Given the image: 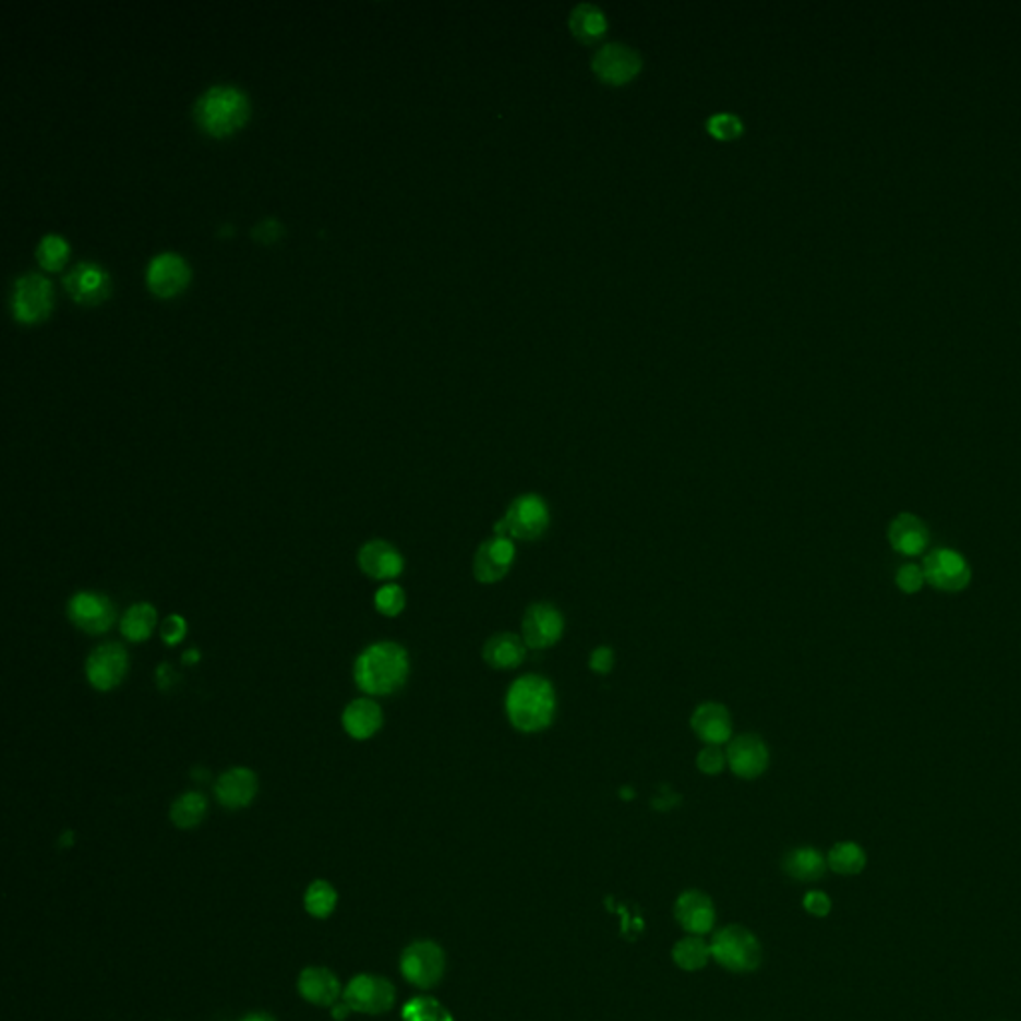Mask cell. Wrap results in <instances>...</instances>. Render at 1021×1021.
Instances as JSON below:
<instances>
[{"instance_id": "cell-1", "label": "cell", "mask_w": 1021, "mask_h": 1021, "mask_svg": "<svg viewBox=\"0 0 1021 1021\" xmlns=\"http://www.w3.org/2000/svg\"><path fill=\"white\" fill-rule=\"evenodd\" d=\"M409 673V652L394 640L368 645L353 661V683L365 697H392L406 686Z\"/></svg>"}, {"instance_id": "cell-2", "label": "cell", "mask_w": 1021, "mask_h": 1021, "mask_svg": "<svg viewBox=\"0 0 1021 1021\" xmlns=\"http://www.w3.org/2000/svg\"><path fill=\"white\" fill-rule=\"evenodd\" d=\"M505 714L521 734L545 732L557 714V693L543 674H522L505 693Z\"/></svg>"}, {"instance_id": "cell-3", "label": "cell", "mask_w": 1021, "mask_h": 1021, "mask_svg": "<svg viewBox=\"0 0 1021 1021\" xmlns=\"http://www.w3.org/2000/svg\"><path fill=\"white\" fill-rule=\"evenodd\" d=\"M248 98L244 91L232 84H214L197 96L194 118L209 134H230L248 118Z\"/></svg>"}, {"instance_id": "cell-4", "label": "cell", "mask_w": 1021, "mask_h": 1021, "mask_svg": "<svg viewBox=\"0 0 1021 1021\" xmlns=\"http://www.w3.org/2000/svg\"><path fill=\"white\" fill-rule=\"evenodd\" d=\"M551 527V509L541 495L522 493L510 501L500 521L495 522V534L509 537L513 541L533 543L545 537Z\"/></svg>"}, {"instance_id": "cell-5", "label": "cell", "mask_w": 1021, "mask_h": 1021, "mask_svg": "<svg viewBox=\"0 0 1021 1021\" xmlns=\"http://www.w3.org/2000/svg\"><path fill=\"white\" fill-rule=\"evenodd\" d=\"M710 952L714 962L732 974H750L762 962V946L750 929L731 924L719 929L712 941Z\"/></svg>"}, {"instance_id": "cell-6", "label": "cell", "mask_w": 1021, "mask_h": 1021, "mask_svg": "<svg viewBox=\"0 0 1021 1021\" xmlns=\"http://www.w3.org/2000/svg\"><path fill=\"white\" fill-rule=\"evenodd\" d=\"M447 958L442 946L431 940H418L409 944L401 960L399 970L411 986L419 989H431L437 986L445 975Z\"/></svg>"}, {"instance_id": "cell-7", "label": "cell", "mask_w": 1021, "mask_h": 1021, "mask_svg": "<svg viewBox=\"0 0 1021 1021\" xmlns=\"http://www.w3.org/2000/svg\"><path fill=\"white\" fill-rule=\"evenodd\" d=\"M67 616L74 627L91 637L105 635L117 621V606L103 592H74L67 604Z\"/></svg>"}, {"instance_id": "cell-8", "label": "cell", "mask_w": 1021, "mask_h": 1021, "mask_svg": "<svg viewBox=\"0 0 1021 1021\" xmlns=\"http://www.w3.org/2000/svg\"><path fill=\"white\" fill-rule=\"evenodd\" d=\"M395 986L382 975L360 974L349 982L341 999L349 1010L363 1016H382L395 1006Z\"/></svg>"}, {"instance_id": "cell-9", "label": "cell", "mask_w": 1021, "mask_h": 1021, "mask_svg": "<svg viewBox=\"0 0 1021 1021\" xmlns=\"http://www.w3.org/2000/svg\"><path fill=\"white\" fill-rule=\"evenodd\" d=\"M130 671V654L120 642L98 645L84 662V674L94 690L108 693L124 683Z\"/></svg>"}, {"instance_id": "cell-10", "label": "cell", "mask_w": 1021, "mask_h": 1021, "mask_svg": "<svg viewBox=\"0 0 1021 1021\" xmlns=\"http://www.w3.org/2000/svg\"><path fill=\"white\" fill-rule=\"evenodd\" d=\"M924 577L934 589L944 592H960L968 589L972 580V569L968 561L956 549L940 546L929 551L924 557Z\"/></svg>"}, {"instance_id": "cell-11", "label": "cell", "mask_w": 1021, "mask_h": 1021, "mask_svg": "<svg viewBox=\"0 0 1021 1021\" xmlns=\"http://www.w3.org/2000/svg\"><path fill=\"white\" fill-rule=\"evenodd\" d=\"M565 635V616L546 601L527 606L521 621V637L527 649L546 650L555 647Z\"/></svg>"}, {"instance_id": "cell-12", "label": "cell", "mask_w": 1021, "mask_h": 1021, "mask_svg": "<svg viewBox=\"0 0 1021 1021\" xmlns=\"http://www.w3.org/2000/svg\"><path fill=\"white\" fill-rule=\"evenodd\" d=\"M517 561L515 541L509 537L493 534L477 546L471 570L473 579L481 585H497L509 575Z\"/></svg>"}, {"instance_id": "cell-13", "label": "cell", "mask_w": 1021, "mask_h": 1021, "mask_svg": "<svg viewBox=\"0 0 1021 1021\" xmlns=\"http://www.w3.org/2000/svg\"><path fill=\"white\" fill-rule=\"evenodd\" d=\"M12 314L21 322H36L45 317L52 303V286L43 274L28 272L14 279L12 286Z\"/></svg>"}, {"instance_id": "cell-14", "label": "cell", "mask_w": 1021, "mask_h": 1021, "mask_svg": "<svg viewBox=\"0 0 1021 1021\" xmlns=\"http://www.w3.org/2000/svg\"><path fill=\"white\" fill-rule=\"evenodd\" d=\"M726 762L734 777L756 780L762 777L770 766V750L758 734L746 732L732 738L726 746Z\"/></svg>"}, {"instance_id": "cell-15", "label": "cell", "mask_w": 1021, "mask_h": 1021, "mask_svg": "<svg viewBox=\"0 0 1021 1021\" xmlns=\"http://www.w3.org/2000/svg\"><path fill=\"white\" fill-rule=\"evenodd\" d=\"M257 790H260V782L254 770L248 766H233L230 770L221 772L216 780L214 796L224 808L242 810L255 801Z\"/></svg>"}, {"instance_id": "cell-16", "label": "cell", "mask_w": 1021, "mask_h": 1021, "mask_svg": "<svg viewBox=\"0 0 1021 1021\" xmlns=\"http://www.w3.org/2000/svg\"><path fill=\"white\" fill-rule=\"evenodd\" d=\"M361 573L373 580H394L406 569V558L397 546L383 539H372L363 543L358 553Z\"/></svg>"}, {"instance_id": "cell-17", "label": "cell", "mask_w": 1021, "mask_h": 1021, "mask_svg": "<svg viewBox=\"0 0 1021 1021\" xmlns=\"http://www.w3.org/2000/svg\"><path fill=\"white\" fill-rule=\"evenodd\" d=\"M64 288L79 303H98L110 291V278L106 269L94 262H79L70 267L62 278Z\"/></svg>"}, {"instance_id": "cell-18", "label": "cell", "mask_w": 1021, "mask_h": 1021, "mask_svg": "<svg viewBox=\"0 0 1021 1021\" xmlns=\"http://www.w3.org/2000/svg\"><path fill=\"white\" fill-rule=\"evenodd\" d=\"M690 731L705 746H724L732 741V717L720 702H702L690 714Z\"/></svg>"}, {"instance_id": "cell-19", "label": "cell", "mask_w": 1021, "mask_h": 1021, "mask_svg": "<svg viewBox=\"0 0 1021 1021\" xmlns=\"http://www.w3.org/2000/svg\"><path fill=\"white\" fill-rule=\"evenodd\" d=\"M674 917L693 936H702L714 928V902L700 890H686L674 902Z\"/></svg>"}, {"instance_id": "cell-20", "label": "cell", "mask_w": 1021, "mask_h": 1021, "mask_svg": "<svg viewBox=\"0 0 1021 1021\" xmlns=\"http://www.w3.org/2000/svg\"><path fill=\"white\" fill-rule=\"evenodd\" d=\"M383 717L382 707L377 700L372 697L353 698L346 705L341 712V726L353 741H370L377 732L382 731Z\"/></svg>"}, {"instance_id": "cell-21", "label": "cell", "mask_w": 1021, "mask_h": 1021, "mask_svg": "<svg viewBox=\"0 0 1021 1021\" xmlns=\"http://www.w3.org/2000/svg\"><path fill=\"white\" fill-rule=\"evenodd\" d=\"M190 269L187 262L175 252L156 254L146 267L148 288L158 296H172L187 286Z\"/></svg>"}, {"instance_id": "cell-22", "label": "cell", "mask_w": 1021, "mask_h": 1021, "mask_svg": "<svg viewBox=\"0 0 1021 1021\" xmlns=\"http://www.w3.org/2000/svg\"><path fill=\"white\" fill-rule=\"evenodd\" d=\"M592 69L606 84H625L637 76L640 59L635 50L625 45H609L597 52Z\"/></svg>"}, {"instance_id": "cell-23", "label": "cell", "mask_w": 1021, "mask_h": 1021, "mask_svg": "<svg viewBox=\"0 0 1021 1021\" xmlns=\"http://www.w3.org/2000/svg\"><path fill=\"white\" fill-rule=\"evenodd\" d=\"M298 992L308 1004L317 1008H334L344 996L337 975L324 965H310L298 977Z\"/></svg>"}, {"instance_id": "cell-24", "label": "cell", "mask_w": 1021, "mask_h": 1021, "mask_svg": "<svg viewBox=\"0 0 1021 1021\" xmlns=\"http://www.w3.org/2000/svg\"><path fill=\"white\" fill-rule=\"evenodd\" d=\"M888 541L900 555L917 557L928 546L929 529L914 513H900L888 527Z\"/></svg>"}, {"instance_id": "cell-25", "label": "cell", "mask_w": 1021, "mask_h": 1021, "mask_svg": "<svg viewBox=\"0 0 1021 1021\" xmlns=\"http://www.w3.org/2000/svg\"><path fill=\"white\" fill-rule=\"evenodd\" d=\"M527 645L521 635L517 633H495L485 640L481 657L491 669L495 671H515L527 659Z\"/></svg>"}, {"instance_id": "cell-26", "label": "cell", "mask_w": 1021, "mask_h": 1021, "mask_svg": "<svg viewBox=\"0 0 1021 1021\" xmlns=\"http://www.w3.org/2000/svg\"><path fill=\"white\" fill-rule=\"evenodd\" d=\"M826 862L825 856L816 848L801 846L790 850L789 854L782 860V870L789 874L792 880L796 882H816L825 876Z\"/></svg>"}, {"instance_id": "cell-27", "label": "cell", "mask_w": 1021, "mask_h": 1021, "mask_svg": "<svg viewBox=\"0 0 1021 1021\" xmlns=\"http://www.w3.org/2000/svg\"><path fill=\"white\" fill-rule=\"evenodd\" d=\"M160 627L158 611L152 603H134L120 618V633L130 642H144Z\"/></svg>"}, {"instance_id": "cell-28", "label": "cell", "mask_w": 1021, "mask_h": 1021, "mask_svg": "<svg viewBox=\"0 0 1021 1021\" xmlns=\"http://www.w3.org/2000/svg\"><path fill=\"white\" fill-rule=\"evenodd\" d=\"M208 814V801L202 792L190 790L178 796L170 806V820L180 830H192L204 822Z\"/></svg>"}, {"instance_id": "cell-29", "label": "cell", "mask_w": 1021, "mask_h": 1021, "mask_svg": "<svg viewBox=\"0 0 1021 1021\" xmlns=\"http://www.w3.org/2000/svg\"><path fill=\"white\" fill-rule=\"evenodd\" d=\"M710 958V946L700 936H688L674 944L673 962L685 972L702 970Z\"/></svg>"}, {"instance_id": "cell-30", "label": "cell", "mask_w": 1021, "mask_h": 1021, "mask_svg": "<svg viewBox=\"0 0 1021 1021\" xmlns=\"http://www.w3.org/2000/svg\"><path fill=\"white\" fill-rule=\"evenodd\" d=\"M570 31L585 43H594L606 31V19L603 12L592 4H579L570 14Z\"/></svg>"}, {"instance_id": "cell-31", "label": "cell", "mask_w": 1021, "mask_h": 1021, "mask_svg": "<svg viewBox=\"0 0 1021 1021\" xmlns=\"http://www.w3.org/2000/svg\"><path fill=\"white\" fill-rule=\"evenodd\" d=\"M826 862L840 876H856L866 866V852L856 842H838L828 852Z\"/></svg>"}, {"instance_id": "cell-32", "label": "cell", "mask_w": 1021, "mask_h": 1021, "mask_svg": "<svg viewBox=\"0 0 1021 1021\" xmlns=\"http://www.w3.org/2000/svg\"><path fill=\"white\" fill-rule=\"evenodd\" d=\"M303 905L310 916L325 920L336 912L337 890L327 880H315L305 890Z\"/></svg>"}, {"instance_id": "cell-33", "label": "cell", "mask_w": 1021, "mask_h": 1021, "mask_svg": "<svg viewBox=\"0 0 1021 1021\" xmlns=\"http://www.w3.org/2000/svg\"><path fill=\"white\" fill-rule=\"evenodd\" d=\"M404 1021H455L452 1011L443 1006L440 999L431 996L411 998L401 1010Z\"/></svg>"}, {"instance_id": "cell-34", "label": "cell", "mask_w": 1021, "mask_h": 1021, "mask_svg": "<svg viewBox=\"0 0 1021 1021\" xmlns=\"http://www.w3.org/2000/svg\"><path fill=\"white\" fill-rule=\"evenodd\" d=\"M373 606L375 611L387 618H395L406 611L407 594L404 587L395 582H385L375 594H373Z\"/></svg>"}, {"instance_id": "cell-35", "label": "cell", "mask_w": 1021, "mask_h": 1021, "mask_svg": "<svg viewBox=\"0 0 1021 1021\" xmlns=\"http://www.w3.org/2000/svg\"><path fill=\"white\" fill-rule=\"evenodd\" d=\"M69 254V244L59 233H47L36 245V260L45 269H59Z\"/></svg>"}, {"instance_id": "cell-36", "label": "cell", "mask_w": 1021, "mask_h": 1021, "mask_svg": "<svg viewBox=\"0 0 1021 1021\" xmlns=\"http://www.w3.org/2000/svg\"><path fill=\"white\" fill-rule=\"evenodd\" d=\"M726 766L729 762L722 746H705L697 755V768L705 777H719Z\"/></svg>"}, {"instance_id": "cell-37", "label": "cell", "mask_w": 1021, "mask_h": 1021, "mask_svg": "<svg viewBox=\"0 0 1021 1021\" xmlns=\"http://www.w3.org/2000/svg\"><path fill=\"white\" fill-rule=\"evenodd\" d=\"M708 132L719 140H734L743 134V122L732 115H717L707 122Z\"/></svg>"}, {"instance_id": "cell-38", "label": "cell", "mask_w": 1021, "mask_h": 1021, "mask_svg": "<svg viewBox=\"0 0 1021 1021\" xmlns=\"http://www.w3.org/2000/svg\"><path fill=\"white\" fill-rule=\"evenodd\" d=\"M188 635L187 618L182 615L164 616L160 623V638L166 647H178Z\"/></svg>"}, {"instance_id": "cell-39", "label": "cell", "mask_w": 1021, "mask_h": 1021, "mask_svg": "<svg viewBox=\"0 0 1021 1021\" xmlns=\"http://www.w3.org/2000/svg\"><path fill=\"white\" fill-rule=\"evenodd\" d=\"M896 585L900 591L905 592V594H916V592L922 591V587L926 585V577H924V569L917 567V565H902L898 573H896Z\"/></svg>"}, {"instance_id": "cell-40", "label": "cell", "mask_w": 1021, "mask_h": 1021, "mask_svg": "<svg viewBox=\"0 0 1021 1021\" xmlns=\"http://www.w3.org/2000/svg\"><path fill=\"white\" fill-rule=\"evenodd\" d=\"M589 669L594 674L606 676L615 669V650L611 649L609 645H601V647L592 649L591 657H589Z\"/></svg>"}, {"instance_id": "cell-41", "label": "cell", "mask_w": 1021, "mask_h": 1021, "mask_svg": "<svg viewBox=\"0 0 1021 1021\" xmlns=\"http://www.w3.org/2000/svg\"><path fill=\"white\" fill-rule=\"evenodd\" d=\"M802 905H804V910H806L808 914H813V916L816 917L828 916L830 910H832L830 898H828L825 892H818V890L806 893L804 900H802Z\"/></svg>"}, {"instance_id": "cell-42", "label": "cell", "mask_w": 1021, "mask_h": 1021, "mask_svg": "<svg viewBox=\"0 0 1021 1021\" xmlns=\"http://www.w3.org/2000/svg\"><path fill=\"white\" fill-rule=\"evenodd\" d=\"M281 233V226L276 218H264L252 228V236L260 242H274Z\"/></svg>"}, {"instance_id": "cell-43", "label": "cell", "mask_w": 1021, "mask_h": 1021, "mask_svg": "<svg viewBox=\"0 0 1021 1021\" xmlns=\"http://www.w3.org/2000/svg\"><path fill=\"white\" fill-rule=\"evenodd\" d=\"M175 669L168 662H164L156 669V683H158L160 690H168L170 686L175 685Z\"/></svg>"}, {"instance_id": "cell-44", "label": "cell", "mask_w": 1021, "mask_h": 1021, "mask_svg": "<svg viewBox=\"0 0 1021 1021\" xmlns=\"http://www.w3.org/2000/svg\"><path fill=\"white\" fill-rule=\"evenodd\" d=\"M349 1013H351V1010H349L348 1006H346V1001H344V999H341V1004L337 1001L336 1006L332 1008V1016H334V1020L336 1021L346 1020Z\"/></svg>"}, {"instance_id": "cell-45", "label": "cell", "mask_w": 1021, "mask_h": 1021, "mask_svg": "<svg viewBox=\"0 0 1021 1021\" xmlns=\"http://www.w3.org/2000/svg\"><path fill=\"white\" fill-rule=\"evenodd\" d=\"M202 659V652L194 647V649H188L184 654H182V662L184 664H197Z\"/></svg>"}, {"instance_id": "cell-46", "label": "cell", "mask_w": 1021, "mask_h": 1021, "mask_svg": "<svg viewBox=\"0 0 1021 1021\" xmlns=\"http://www.w3.org/2000/svg\"><path fill=\"white\" fill-rule=\"evenodd\" d=\"M240 1021H278L274 1016L269 1013H264V1011H254V1013H248L245 1018H242Z\"/></svg>"}]
</instances>
